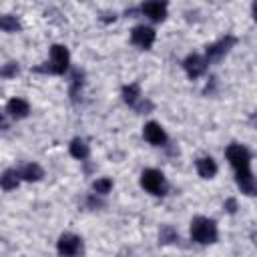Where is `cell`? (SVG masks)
<instances>
[{
	"mask_svg": "<svg viewBox=\"0 0 257 257\" xmlns=\"http://www.w3.org/2000/svg\"><path fill=\"white\" fill-rule=\"evenodd\" d=\"M225 209H227L229 213H235V211H237V201H235V199H227Z\"/></svg>",
	"mask_w": 257,
	"mask_h": 257,
	"instance_id": "obj_23",
	"label": "cell"
},
{
	"mask_svg": "<svg viewBox=\"0 0 257 257\" xmlns=\"http://www.w3.org/2000/svg\"><path fill=\"white\" fill-rule=\"evenodd\" d=\"M88 145L82 141V139H72V143H70V155L74 157V159H78V161H84L86 157H88Z\"/></svg>",
	"mask_w": 257,
	"mask_h": 257,
	"instance_id": "obj_16",
	"label": "cell"
},
{
	"mask_svg": "<svg viewBox=\"0 0 257 257\" xmlns=\"http://www.w3.org/2000/svg\"><path fill=\"white\" fill-rule=\"evenodd\" d=\"M82 86V72H74V76H72V88H70V94H72V98H76V94H78V88Z\"/></svg>",
	"mask_w": 257,
	"mask_h": 257,
	"instance_id": "obj_22",
	"label": "cell"
},
{
	"mask_svg": "<svg viewBox=\"0 0 257 257\" xmlns=\"http://www.w3.org/2000/svg\"><path fill=\"white\" fill-rule=\"evenodd\" d=\"M143 135H145V139L151 143V145H165L167 143V133H165V128L159 124V122H155V120H151V122H147L145 124V128H143Z\"/></svg>",
	"mask_w": 257,
	"mask_h": 257,
	"instance_id": "obj_9",
	"label": "cell"
},
{
	"mask_svg": "<svg viewBox=\"0 0 257 257\" xmlns=\"http://www.w3.org/2000/svg\"><path fill=\"white\" fill-rule=\"evenodd\" d=\"M122 100L126 102V104H137V100L141 98V88H139V84H126V86H122Z\"/></svg>",
	"mask_w": 257,
	"mask_h": 257,
	"instance_id": "obj_17",
	"label": "cell"
},
{
	"mask_svg": "<svg viewBox=\"0 0 257 257\" xmlns=\"http://www.w3.org/2000/svg\"><path fill=\"white\" fill-rule=\"evenodd\" d=\"M235 181H237L239 189H241L245 195H255V179H253V173H251V169H243V171H237V175H235Z\"/></svg>",
	"mask_w": 257,
	"mask_h": 257,
	"instance_id": "obj_11",
	"label": "cell"
},
{
	"mask_svg": "<svg viewBox=\"0 0 257 257\" xmlns=\"http://www.w3.org/2000/svg\"><path fill=\"white\" fill-rule=\"evenodd\" d=\"M18 64L16 62H8V64H4L2 68H0V76L2 78H14L16 74H18Z\"/></svg>",
	"mask_w": 257,
	"mask_h": 257,
	"instance_id": "obj_21",
	"label": "cell"
},
{
	"mask_svg": "<svg viewBox=\"0 0 257 257\" xmlns=\"http://www.w3.org/2000/svg\"><path fill=\"white\" fill-rule=\"evenodd\" d=\"M141 187L153 195H165V175L157 169H145L141 175Z\"/></svg>",
	"mask_w": 257,
	"mask_h": 257,
	"instance_id": "obj_3",
	"label": "cell"
},
{
	"mask_svg": "<svg viewBox=\"0 0 257 257\" xmlns=\"http://www.w3.org/2000/svg\"><path fill=\"white\" fill-rule=\"evenodd\" d=\"M56 249H58L60 257H76L82 251V241H80V237H76L72 233H64V235H60Z\"/></svg>",
	"mask_w": 257,
	"mask_h": 257,
	"instance_id": "obj_5",
	"label": "cell"
},
{
	"mask_svg": "<svg viewBox=\"0 0 257 257\" xmlns=\"http://www.w3.org/2000/svg\"><path fill=\"white\" fill-rule=\"evenodd\" d=\"M18 175H20V179H24V181L36 183V181H40V179L44 177V171H42L40 165H36V163H28V165L22 167V171H20Z\"/></svg>",
	"mask_w": 257,
	"mask_h": 257,
	"instance_id": "obj_13",
	"label": "cell"
},
{
	"mask_svg": "<svg viewBox=\"0 0 257 257\" xmlns=\"http://www.w3.org/2000/svg\"><path fill=\"white\" fill-rule=\"evenodd\" d=\"M68 62H70L68 48L62 46V44H52V48H50V62H46V66H40L36 70L52 72V74H64V70L68 68Z\"/></svg>",
	"mask_w": 257,
	"mask_h": 257,
	"instance_id": "obj_2",
	"label": "cell"
},
{
	"mask_svg": "<svg viewBox=\"0 0 257 257\" xmlns=\"http://www.w3.org/2000/svg\"><path fill=\"white\" fill-rule=\"evenodd\" d=\"M159 239H161V243H173V241H177V231L171 225H165V227H161Z\"/></svg>",
	"mask_w": 257,
	"mask_h": 257,
	"instance_id": "obj_20",
	"label": "cell"
},
{
	"mask_svg": "<svg viewBox=\"0 0 257 257\" xmlns=\"http://www.w3.org/2000/svg\"><path fill=\"white\" fill-rule=\"evenodd\" d=\"M18 183H20V175H18L16 171H12V169H8V171H4V173L0 175V187H2L4 191L16 189Z\"/></svg>",
	"mask_w": 257,
	"mask_h": 257,
	"instance_id": "obj_15",
	"label": "cell"
},
{
	"mask_svg": "<svg viewBox=\"0 0 257 257\" xmlns=\"http://www.w3.org/2000/svg\"><path fill=\"white\" fill-rule=\"evenodd\" d=\"M6 112L12 118H24L30 112V106H28V102L24 98H10L8 104H6Z\"/></svg>",
	"mask_w": 257,
	"mask_h": 257,
	"instance_id": "obj_12",
	"label": "cell"
},
{
	"mask_svg": "<svg viewBox=\"0 0 257 257\" xmlns=\"http://www.w3.org/2000/svg\"><path fill=\"white\" fill-rule=\"evenodd\" d=\"M183 68L189 74V78H199L207 70V60L203 56H199V54H189L185 58V62H183Z\"/></svg>",
	"mask_w": 257,
	"mask_h": 257,
	"instance_id": "obj_8",
	"label": "cell"
},
{
	"mask_svg": "<svg viewBox=\"0 0 257 257\" xmlns=\"http://www.w3.org/2000/svg\"><path fill=\"white\" fill-rule=\"evenodd\" d=\"M155 30L151 28V26H145V24H141V26H135L133 30H131V40H133V44H137L139 48H151L153 46V42H155Z\"/></svg>",
	"mask_w": 257,
	"mask_h": 257,
	"instance_id": "obj_7",
	"label": "cell"
},
{
	"mask_svg": "<svg viewBox=\"0 0 257 257\" xmlns=\"http://www.w3.org/2000/svg\"><path fill=\"white\" fill-rule=\"evenodd\" d=\"M141 10H143V14L149 16L151 20L161 22V20H165V16H167V2H159V0H155V2H145V4L141 6Z\"/></svg>",
	"mask_w": 257,
	"mask_h": 257,
	"instance_id": "obj_10",
	"label": "cell"
},
{
	"mask_svg": "<svg viewBox=\"0 0 257 257\" xmlns=\"http://www.w3.org/2000/svg\"><path fill=\"white\" fill-rule=\"evenodd\" d=\"M197 173H199L203 179H211V177H215V173H217V163H215L211 157H201V159L197 161Z\"/></svg>",
	"mask_w": 257,
	"mask_h": 257,
	"instance_id": "obj_14",
	"label": "cell"
},
{
	"mask_svg": "<svg viewBox=\"0 0 257 257\" xmlns=\"http://www.w3.org/2000/svg\"><path fill=\"white\" fill-rule=\"evenodd\" d=\"M235 42H237V38L231 36V34H227L225 38H221V40L209 44L207 50H205V52H207V58H209V60H219V58H223V56L235 46Z\"/></svg>",
	"mask_w": 257,
	"mask_h": 257,
	"instance_id": "obj_6",
	"label": "cell"
},
{
	"mask_svg": "<svg viewBox=\"0 0 257 257\" xmlns=\"http://www.w3.org/2000/svg\"><path fill=\"white\" fill-rule=\"evenodd\" d=\"M191 237L201 245L215 243L217 241V225H215V221L209 219V217H195L191 221Z\"/></svg>",
	"mask_w": 257,
	"mask_h": 257,
	"instance_id": "obj_1",
	"label": "cell"
},
{
	"mask_svg": "<svg viewBox=\"0 0 257 257\" xmlns=\"http://www.w3.org/2000/svg\"><path fill=\"white\" fill-rule=\"evenodd\" d=\"M0 126H6V124H4V120H2V116H0Z\"/></svg>",
	"mask_w": 257,
	"mask_h": 257,
	"instance_id": "obj_24",
	"label": "cell"
},
{
	"mask_svg": "<svg viewBox=\"0 0 257 257\" xmlns=\"http://www.w3.org/2000/svg\"><path fill=\"white\" fill-rule=\"evenodd\" d=\"M0 30H2V32H18V30H20L18 18H16V16H10V14L0 16Z\"/></svg>",
	"mask_w": 257,
	"mask_h": 257,
	"instance_id": "obj_18",
	"label": "cell"
},
{
	"mask_svg": "<svg viewBox=\"0 0 257 257\" xmlns=\"http://www.w3.org/2000/svg\"><path fill=\"white\" fill-rule=\"evenodd\" d=\"M92 189H94V193H98V195H106V193L112 189V181H110L108 177L96 179V181L92 183Z\"/></svg>",
	"mask_w": 257,
	"mask_h": 257,
	"instance_id": "obj_19",
	"label": "cell"
},
{
	"mask_svg": "<svg viewBox=\"0 0 257 257\" xmlns=\"http://www.w3.org/2000/svg\"><path fill=\"white\" fill-rule=\"evenodd\" d=\"M225 155H227V161L233 165V169H235V171L249 169V163H251V153H249V149H247V147L233 143V145H229V147H227Z\"/></svg>",
	"mask_w": 257,
	"mask_h": 257,
	"instance_id": "obj_4",
	"label": "cell"
}]
</instances>
